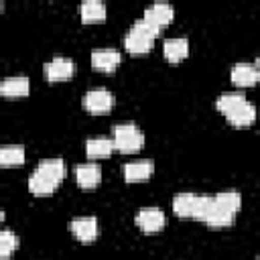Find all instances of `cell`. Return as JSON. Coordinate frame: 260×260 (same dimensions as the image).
<instances>
[{"label": "cell", "instance_id": "cell-9", "mask_svg": "<svg viewBox=\"0 0 260 260\" xmlns=\"http://www.w3.org/2000/svg\"><path fill=\"white\" fill-rule=\"evenodd\" d=\"M258 75H260V71H258L256 63H236L232 67V73H230L232 83L238 85V87H250V85H254L258 81Z\"/></svg>", "mask_w": 260, "mask_h": 260}, {"label": "cell", "instance_id": "cell-2", "mask_svg": "<svg viewBox=\"0 0 260 260\" xmlns=\"http://www.w3.org/2000/svg\"><path fill=\"white\" fill-rule=\"evenodd\" d=\"M158 35V28H154L152 24H148L144 18H138L132 28L126 32L124 37V47L128 53L140 55V53H148L152 49V43Z\"/></svg>", "mask_w": 260, "mask_h": 260}, {"label": "cell", "instance_id": "cell-5", "mask_svg": "<svg viewBox=\"0 0 260 260\" xmlns=\"http://www.w3.org/2000/svg\"><path fill=\"white\" fill-rule=\"evenodd\" d=\"M134 221L142 232L152 234V232H158L165 228L167 217H165L162 209H158V207H142V209H138Z\"/></svg>", "mask_w": 260, "mask_h": 260}, {"label": "cell", "instance_id": "cell-4", "mask_svg": "<svg viewBox=\"0 0 260 260\" xmlns=\"http://www.w3.org/2000/svg\"><path fill=\"white\" fill-rule=\"evenodd\" d=\"M83 106L85 110H89L91 114H104L110 112L114 106V95L110 93V89L106 87H93L89 91H85L83 95Z\"/></svg>", "mask_w": 260, "mask_h": 260}, {"label": "cell", "instance_id": "cell-15", "mask_svg": "<svg viewBox=\"0 0 260 260\" xmlns=\"http://www.w3.org/2000/svg\"><path fill=\"white\" fill-rule=\"evenodd\" d=\"M211 199H213V197H211ZM234 217H236V213H232V211L219 207V205L213 201L211 207H209V211L205 213L203 221H205L209 228H228V225L234 223Z\"/></svg>", "mask_w": 260, "mask_h": 260}, {"label": "cell", "instance_id": "cell-13", "mask_svg": "<svg viewBox=\"0 0 260 260\" xmlns=\"http://www.w3.org/2000/svg\"><path fill=\"white\" fill-rule=\"evenodd\" d=\"M0 93L6 98H20L28 93V77L26 75H10L0 83Z\"/></svg>", "mask_w": 260, "mask_h": 260}, {"label": "cell", "instance_id": "cell-6", "mask_svg": "<svg viewBox=\"0 0 260 260\" xmlns=\"http://www.w3.org/2000/svg\"><path fill=\"white\" fill-rule=\"evenodd\" d=\"M75 71V63L69 57H53L51 61H47L43 65V73L49 81H61V79H69Z\"/></svg>", "mask_w": 260, "mask_h": 260}, {"label": "cell", "instance_id": "cell-8", "mask_svg": "<svg viewBox=\"0 0 260 260\" xmlns=\"http://www.w3.org/2000/svg\"><path fill=\"white\" fill-rule=\"evenodd\" d=\"M69 230L73 232V236L79 242H91L98 238L100 228H98V219L91 215H83V217H73L69 221Z\"/></svg>", "mask_w": 260, "mask_h": 260}, {"label": "cell", "instance_id": "cell-10", "mask_svg": "<svg viewBox=\"0 0 260 260\" xmlns=\"http://www.w3.org/2000/svg\"><path fill=\"white\" fill-rule=\"evenodd\" d=\"M154 173V162L150 158H140L124 165V179L128 183H140L146 181Z\"/></svg>", "mask_w": 260, "mask_h": 260}, {"label": "cell", "instance_id": "cell-17", "mask_svg": "<svg viewBox=\"0 0 260 260\" xmlns=\"http://www.w3.org/2000/svg\"><path fill=\"white\" fill-rule=\"evenodd\" d=\"M199 195L195 193H177L173 197V211L179 217H193L195 207H197Z\"/></svg>", "mask_w": 260, "mask_h": 260}, {"label": "cell", "instance_id": "cell-11", "mask_svg": "<svg viewBox=\"0 0 260 260\" xmlns=\"http://www.w3.org/2000/svg\"><path fill=\"white\" fill-rule=\"evenodd\" d=\"M122 61L120 51L116 49H95L91 51V65L98 71H114Z\"/></svg>", "mask_w": 260, "mask_h": 260}, {"label": "cell", "instance_id": "cell-16", "mask_svg": "<svg viewBox=\"0 0 260 260\" xmlns=\"http://www.w3.org/2000/svg\"><path fill=\"white\" fill-rule=\"evenodd\" d=\"M162 51H165V57L173 63L181 61L187 57L189 53V41L185 37H173V39H167L162 43Z\"/></svg>", "mask_w": 260, "mask_h": 260}, {"label": "cell", "instance_id": "cell-1", "mask_svg": "<svg viewBox=\"0 0 260 260\" xmlns=\"http://www.w3.org/2000/svg\"><path fill=\"white\" fill-rule=\"evenodd\" d=\"M63 177H65L63 158H43L28 177V189L35 195H49L57 189Z\"/></svg>", "mask_w": 260, "mask_h": 260}, {"label": "cell", "instance_id": "cell-23", "mask_svg": "<svg viewBox=\"0 0 260 260\" xmlns=\"http://www.w3.org/2000/svg\"><path fill=\"white\" fill-rule=\"evenodd\" d=\"M16 248H18V238L8 230H0V260H6Z\"/></svg>", "mask_w": 260, "mask_h": 260}, {"label": "cell", "instance_id": "cell-3", "mask_svg": "<svg viewBox=\"0 0 260 260\" xmlns=\"http://www.w3.org/2000/svg\"><path fill=\"white\" fill-rule=\"evenodd\" d=\"M112 140H114V148H118L120 152H136L144 144V134L136 124L120 122L112 128Z\"/></svg>", "mask_w": 260, "mask_h": 260}, {"label": "cell", "instance_id": "cell-24", "mask_svg": "<svg viewBox=\"0 0 260 260\" xmlns=\"http://www.w3.org/2000/svg\"><path fill=\"white\" fill-rule=\"evenodd\" d=\"M2 221H4V211L0 209V223H2Z\"/></svg>", "mask_w": 260, "mask_h": 260}, {"label": "cell", "instance_id": "cell-18", "mask_svg": "<svg viewBox=\"0 0 260 260\" xmlns=\"http://www.w3.org/2000/svg\"><path fill=\"white\" fill-rule=\"evenodd\" d=\"M79 14L85 22H100L106 18V4L102 0H85L79 6Z\"/></svg>", "mask_w": 260, "mask_h": 260}, {"label": "cell", "instance_id": "cell-14", "mask_svg": "<svg viewBox=\"0 0 260 260\" xmlns=\"http://www.w3.org/2000/svg\"><path fill=\"white\" fill-rule=\"evenodd\" d=\"M112 150H114V140L108 136H93V138H87V142H85V154L89 158L110 156Z\"/></svg>", "mask_w": 260, "mask_h": 260}, {"label": "cell", "instance_id": "cell-21", "mask_svg": "<svg viewBox=\"0 0 260 260\" xmlns=\"http://www.w3.org/2000/svg\"><path fill=\"white\" fill-rule=\"evenodd\" d=\"M244 102H246L244 93H238V91H228V93H221V95L217 98L215 106H217V110H219L221 114H225V116H228L230 112H234L236 108H240Z\"/></svg>", "mask_w": 260, "mask_h": 260}, {"label": "cell", "instance_id": "cell-22", "mask_svg": "<svg viewBox=\"0 0 260 260\" xmlns=\"http://www.w3.org/2000/svg\"><path fill=\"white\" fill-rule=\"evenodd\" d=\"M213 201L219 205V207H223V209H228V211H232V213H236L238 209H240V205H242V197H240V193L238 191H219V193H215L213 195Z\"/></svg>", "mask_w": 260, "mask_h": 260}, {"label": "cell", "instance_id": "cell-7", "mask_svg": "<svg viewBox=\"0 0 260 260\" xmlns=\"http://www.w3.org/2000/svg\"><path fill=\"white\" fill-rule=\"evenodd\" d=\"M173 16H175V10H173V6L169 4V2H154V4H150L146 10H144V14H142V18L148 22V24H152L154 28H162V26H167L171 20H173Z\"/></svg>", "mask_w": 260, "mask_h": 260}, {"label": "cell", "instance_id": "cell-19", "mask_svg": "<svg viewBox=\"0 0 260 260\" xmlns=\"http://www.w3.org/2000/svg\"><path fill=\"white\" fill-rule=\"evenodd\" d=\"M225 118H228L234 126H248V124H252L254 118H256V108H254V104H250V102L246 100L240 108H236L234 112H230Z\"/></svg>", "mask_w": 260, "mask_h": 260}, {"label": "cell", "instance_id": "cell-25", "mask_svg": "<svg viewBox=\"0 0 260 260\" xmlns=\"http://www.w3.org/2000/svg\"><path fill=\"white\" fill-rule=\"evenodd\" d=\"M2 6H4V4H2V2H0V10H2Z\"/></svg>", "mask_w": 260, "mask_h": 260}, {"label": "cell", "instance_id": "cell-12", "mask_svg": "<svg viewBox=\"0 0 260 260\" xmlns=\"http://www.w3.org/2000/svg\"><path fill=\"white\" fill-rule=\"evenodd\" d=\"M75 179L77 185L83 189H91L95 185H100L102 181V169L95 162H85V165H77L75 167Z\"/></svg>", "mask_w": 260, "mask_h": 260}, {"label": "cell", "instance_id": "cell-20", "mask_svg": "<svg viewBox=\"0 0 260 260\" xmlns=\"http://www.w3.org/2000/svg\"><path fill=\"white\" fill-rule=\"evenodd\" d=\"M24 146L20 144H8L0 148V165L2 167H18L24 162Z\"/></svg>", "mask_w": 260, "mask_h": 260}]
</instances>
